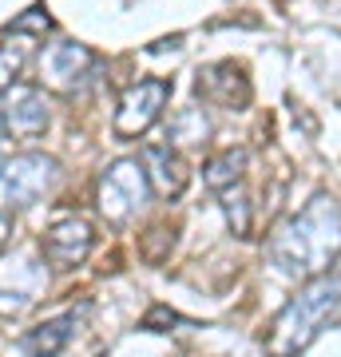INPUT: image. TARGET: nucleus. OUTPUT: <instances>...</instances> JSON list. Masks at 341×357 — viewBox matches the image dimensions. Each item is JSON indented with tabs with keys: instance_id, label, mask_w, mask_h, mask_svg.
I'll list each match as a JSON object with an SVG mask.
<instances>
[{
	"instance_id": "f257e3e1",
	"label": "nucleus",
	"mask_w": 341,
	"mask_h": 357,
	"mask_svg": "<svg viewBox=\"0 0 341 357\" xmlns=\"http://www.w3.org/2000/svg\"><path fill=\"white\" fill-rule=\"evenodd\" d=\"M266 258L278 274L298 282L333 270V262L341 258V199L317 191L298 215L274 227L266 243Z\"/></svg>"
},
{
	"instance_id": "f03ea898",
	"label": "nucleus",
	"mask_w": 341,
	"mask_h": 357,
	"mask_svg": "<svg viewBox=\"0 0 341 357\" xmlns=\"http://www.w3.org/2000/svg\"><path fill=\"white\" fill-rule=\"evenodd\" d=\"M341 314V270H326L317 278H305L294 298L278 310L262 333L266 357H302L310 345L321 337L329 321Z\"/></svg>"
},
{
	"instance_id": "7ed1b4c3",
	"label": "nucleus",
	"mask_w": 341,
	"mask_h": 357,
	"mask_svg": "<svg viewBox=\"0 0 341 357\" xmlns=\"http://www.w3.org/2000/svg\"><path fill=\"white\" fill-rule=\"evenodd\" d=\"M60 159L44 151H20L0 167V211H28V206L44 203L56 183H60Z\"/></svg>"
},
{
	"instance_id": "20e7f679",
	"label": "nucleus",
	"mask_w": 341,
	"mask_h": 357,
	"mask_svg": "<svg viewBox=\"0 0 341 357\" xmlns=\"http://www.w3.org/2000/svg\"><path fill=\"white\" fill-rule=\"evenodd\" d=\"M151 199V183L139 159H115L103 167L100 183H96V206L112 227H127Z\"/></svg>"
},
{
	"instance_id": "39448f33",
	"label": "nucleus",
	"mask_w": 341,
	"mask_h": 357,
	"mask_svg": "<svg viewBox=\"0 0 341 357\" xmlns=\"http://www.w3.org/2000/svg\"><path fill=\"white\" fill-rule=\"evenodd\" d=\"M48 286L44 274V255L36 250H0V318L16 321L40 302Z\"/></svg>"
},
{
	"instance_id": "423d86ee",
	"label": "nucleus",
	"mask_w": 341,
	"mask_h": 357,
	"mask_svg": "<svg viewBox=\"0 0 341 357\" xmlns=\"http://www.w3.org/2000/svg\"><path fill=\"white\" fill-rule=\"evenodd\" d=\"M103 72L100 52H91L79 40H56L40 52V79L60 96H79L88 91Z\"/></svg>"
},
{
	"instance_id": "0eeeda50",
	"label": "nucleus",
	"mask_w": 341,
	"mask_h": 357,
	"mask_svg": "<svg viewBox=\"0 0 341 357\" xmlns=\"http://www.w3.org/2000/svg\"><path fill=\"white\" fill-rule=\"evenodd\" d=\"M171 100V79H135L131 88L119 96L112 131L115 139H139L163 119V107Z\"/></svg>"
},
{
	"instance_id": "6e6552de",
	"label": "nucleus",
	"mask_w": 341,
	"mask_h": 357,
	"mask_svg": "<svg viewBox=\"0 0 341 357\" xmlns=\"http://www.w3.org/2000/svg\"><path fill=\"white\" fill-rule=\"evenodd\" d=\"M52 123V107L44 88L36 84H20L0 91V135H8L16 143H32L40 139Z\"/></svg>"
},
{
	"instance_id": "1a4fd4ad",
	"label": "nucleus",
	"mask_w": 341,
	"mask_h": 357,
	"mask_svg": "<svg viewBox=\"0 0 341 357\" xmlns=\"http://www.w3.org/2000/svg\"><path fill=\"white\" fill-rule=\"evenodd\" d=\"M91 246H96V234H91V222L84 215H60L44 234H40V255L52 270H76L88 262Z\"/></svg>"
},
{
	"instance_id": "9d476101",
	"label": "nucleus",
	"mask_w": 341,
	"mask_h": 357,
	"mask_svg": "<svg viewBox=\"0 0 341 357\" xmlns=\"http://www.w3.org/2000/svg\"><path fill=\"white\" fill-rule=\"evenodd\" d=\"M195 96L211 107H227V112H246L250 107V76L246 68L234 64V60H218V64H206L195 72Z\"/></svg>"
},
{
	"instance_id": "9b49d317",
	"label": "nucleus",
	"mask_w": 341,
	"mask_h": 357,
	"mask_svg": "<svg viewBox=\"0 0 341 357\" xmlns=\"http://www.w3.org/2000/svg\"><path fill=\"white\" fill-rule=\"evenodd\" d=\"M88 302H79V310H68L60 318H48V321H36L32 330H24L16 337V349L24 357H60L68 349V342L76 337V330L84 326L88 318Z\"/></svg>"
},
{
	"instance_id": "f8f14e48",
	"label": "nucleus",
	"mask_w": 341,
	"mask_h": 357,
	"mask_svg": "<svg viewBox=\"0 0 341 357\" xmlns=\"http://www.w3.org/2000/svg\"><path fill=\"white\" fill-rule=\"evenodd\" d=\"M143 171H147V183H151V195H159V199H179V195L187 191L190 183V167L187 159L179 155V147H171V143H147L139 155Z\"/></svg>"
},
{
	"instance_id": "ddd939ff",
	"label": "nucleus",
	"mask_w": 341,
	"mask_h": 357,
	"mask_svg": "<svg viewBox=\"0 0 341 357\" xmlns=\"http://www.w3.org/2000/svg\"><path fill=\"white\" fill-rule=\"evenodd\" d=\"M246 167H250V151L246 147H227V151H215L206 163H202V183L215 195L238 187L246 178Z\"/></svg>"
},
{
	"instance_id": "4468645a",
	"label": "nucleus",
	"mask_w": 341,
	"mask_h": 357,
	"mask_svg": "<svg viewBox=\"0 0 341 357\" xmlns=\"http://www.w3.org/2000/svg\"><path fill=\"white\" fill-rule=\"evenodd\" d=\"M211 115L202 112V107H179L171 115V123H167V143L171 147H187V151H202L206 143H211Z\"/></svg>"
},
{
	"instance_id": "2eb2a0df",
	"label": "nucleus",
	"mask_w": 341,
	"mask_h": 357,
	"mask_svg": "<svg viewBox=\"0 0 341 357\" xmlns=\"http://www.w3.org/2000/svg\"><path fill=\"white\" fill-rule=\"evenodd\" d=\"M222 211H227V218H230V230H234L238 238H250V230H254V203L246 199L242 183H238V187H230V191H222Z\"/></svg>"
},
{
	"instance_id": "dca6fc26",
	"label": "nucleus",
	"mask_w": 341,
	"mask_h": 357,
	"mask_svg": "<svg viewBox=\"0 0 341 357\" xmlns=\"http://www.w3.org/2000/svg\"><path fill=\"white\" fill-rule=\"evenodd\" d=\"M171 246H175V222H155V227L139 238V255L147 258L151 266H159V262L171 255Z\"/></svg>"
},
{
	"instance_id": "f3484780",
	"label": "nucleus",
	"mask_w": 341,
	"mask_h": 357,
	"mask_svg": "<svg viewBox=\"0 0 341 357\" xmlns=\"http://www.w3.org/2000/svg\"><path fill=\"white\" fill-rule=\"evenodd\" d=\"M52 28H56V24H52L48 8H44V4H32L24 16L8 20V24H4V32H8V36H24V32H28V36H40V40H44Z\"/></svg>"
},
{
	"instance_id": "a211bd4d",
	"label": "nucleus",
	"mask_w": 341,
	"mask_h": 357,
	"mask_svg": "<svg viewBox=\"0 0 341 357\" xmlns=\"http://www.w3.org/2000/svg\"><path fill=\"white\" fill-rule=\"evenodd\" d=\"M20 68H24V52H20V48H8V44H0V91L13 88L16 76H20Z\"/></svg>"
},
{
	"instance_id": "6ab92c4d",
	"label": "nucleus",
	"mask_w": 341,
	"mask_h": 357,
	"mask_svg": "<svg viewBox=\"0 0 341 357\" xmlns=\"http://www.w3.org/2000/svg\"><path fill=\"white\" fill-rule=\"evenodd\" d=\"M8 238H13V215L0 211V250H8Z\"/></svg>"
}]
</instances>
